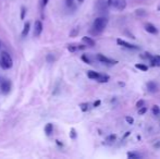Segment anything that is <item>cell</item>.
<instances>
[{
  "mask_svg": "<svg viewBox=\"0 0 160 159\" xmlns=\"http://www.w3.org/2000/svg\"><path fill=\"white\" fill-rule=\"evenodd\" d=\"M68 49H69V51H71V52H74V51H76L77 50V47L73 46V45H70V46L68 47Z\"/></svg>",
  "mask_w": 160,
  "mask_h": 159,
  "instance_id": "26",
  "label": "cell"
},
{
  "mask_svg": "<svg viewBox=\"0 0 160 159\" xmlns=\"http://www.w3.org/2000/svg\"><path fill=\"white\" fill-rule=\"evenodd\" d=\"M116 44L120 45V46H123V47H125L127 49H139V47L136 46V45H133V44H130V43H127L125 40H123V39H116Z\"/></svg>",
  "mask_w": 160,
  "mask_h": 159,
  "instance_id": "6",
  "label": "cell"
},
{
  "mask_svg": "<svg viewBox=\"0 0 160 159\" xmlns=\"http://www.w3.org/2000/svg\"><path fill=\"white\" fill-rule=\"evenodd\" d=\"M130 134H131L130 132H127V133L124 134V136H123V138H125V137H127V136H129V135H130Z\"/></svg>",
  "mask_w": 160,
  "mask_h": 159,
  "instance_id": "34",
  "label": "cell"
},
{
  "mask_svg": "<svg viewBox=\"0 0 160 159\" xmlns=\"http://www.w3.org/2000/svg\"><path fill=\"white\" fill-rule=\"evenodd\" d=\"M12 66H13V61H12L11 56L7 51H2L0 54V66L5 70H8V69H11Z\"/></svg>",
  "mask_w": 160,
  "mask_h": 159,
  "instance_id": "2",
  "label": "cell"
},
{
  "mask_svg": "<svg viewBox=\"0 0 160 159\" xmlns=\"http://www.w3.org/2000/svg\"><path fill=\"white\" fill-rule=\"evenodd\" d=\"M107 24H108V20L106 19V17H97L96 20L94 21V24H93V30L90 31L93 34H99L101 33L106 28L107 26Z\"/></svg>",
  "mask_w": 160,
  "mask_h": 159,
  "instance_id": "1",
  "label": "cell"
},
{
  "mask_svg": "<svg viewBox=\"0 0 160 159\" xmlns=\"http://www.w3.org/2000/svg\"><path fill=\"white\" fill-rule=\"evenodd\" d=\"M70 137L71 138H75L76 137V131L74 129H71V131H70Z\"/></svg>",
  "mask_w": 160,
  "mask_h": 159,
  "instance_id": "23",
  "label": "cell"
},
{
  "mask_svg": "<svg viewBox=\"0 0 160 159\" xmlns=\"http://www.w3.org/2000/svg\"><path fill=\"white\" fill-rule=\"evenodd\" d=\"M52 130H54V126H52V124H51V123H48L47 125L45 126V133H46L48 136H49L50 134L52 133Z\"/></svg>",
  "mask_w": 160,
  "mask_h": 159,
  "instance_id": "14",
  "label": "cell"
},
{
  "mask_svg": "<svg viewBox=\"0 0 160 159\" xmlns=\"http://www.w3.org/2000/svg\"><path fill=\"white\" fill-rule=\"evenodd\" d=\"M116 136L114 135V134H111V135H109V136H107V138H106V142L108 143H113L114 141H116Z\"/></svg>",
  "mask_w": 160,
  "mask_h": 159,
  "instance_id": "18",
  "label": "cell"
},
{
  "mask_svg": "<svg viewBox=\"0 0 160 159\" xmlns=\"http://www.w3.org/2000/svg\"><path fill=\"white\" fill-rule=\"evenodd\" d=\"M82 42H83L84 44L87 45V46H89V47H94L95 45H96L94 39L88 37V36H84L83 38H82Z\"/></svg>",
  "mask_w": 160,
  "mask_h": 159,
  "instance_id": "10",
  "label": "cell"
},
{
  "mask_svg": "<svg viewBox=\"0 0 160 159\" xmlns=\"http://www.w3.org/2000/svg\"><path fill=\"white\" fill-rule=\"evenodd\" d=\"M107 6H113L119 10H123L127 6V3H125V0H108Z\"/></svg>",
  "mask_w": 160,
  "mask_h": 159,
  "instance_id": "3",
  "label": "cell"
},
{
  "mask_svg": "<svg viewBox=\"0 0 160 159\" xmlns=\"http://www.w3.org/2000/svg\"><path fill=\"white\" fill-rule=\"evenodd\" d=\"M97 81L99 83H107L109 81V76H108V75H104V74H100V76L98 77Z\"/></svg>",
  "mask_w": 160,
  "mask_h": 159,
  "instance_id": "15",
  "label": "cell"
},
{
  "mask_svg": "<svg viewBox=\"0 0 160 159\" xmlns=\"http://www.w3.org/2000/svg\"><path fill=\"white\" fill-rule=\"evenodd\" d=\"M151 111H153L154 115H159V112H160L159 107H158L157 105H154V106H153V108H151Z\"/></svg>",
  "mask_w": 160,
  "mask_h": 159,
  "instance_id": "17",
  "label": "cell"
},
{
  "mask_svg": "<svg viewBox=\"0 0 160 159\" xmlns=\"http://www.w3.org/2000/svg\"><path fill=\"white\" fill-rule=\"evenodd\" d=\"M125 120H127V122L129 123V124H133V123H134V120H133L132 117H127Z\"/></svg>",
  "mask_w": 160,
  "mask_h": 159,
  "instance_id": "28",
  "label": "cell"
},
{
  "mask_svg": "<svg viewBox=\"0 0 160 159\" xmlns=\"http://www.w3.org/2000/svg\"><path fill=\"white\" fill-rule=\"evenodd\" d=\"M80 107H81V110L85 112V111H87V109H88V104L87 103H84V104L80 105Z\"/></svg>",
  "mask_w": 160,
  "mask_h": 159,
  "instance_id": "21",
  "label": "cell"
},
{
  "mask_svg": "<svg viewBox=\"0 0 160 159\" xmlns=\"http://www.w3.org/2000/svg\"><path fill=\"white\" fill-rule=\"evenodd\" d=\"M21 19H24V17H25V12H26V10H25V8H24V7H22V9H21Z\"/></svg>",
  "mask_w": 160,
  "mask_h": 159,
  "instance_id": "30",
  "label": "cell"
},
{
  "mask_svg": "<svg viewBox=\"0 0 160 159\" xmlns=\"http://www.w3.org/2000/svg\"><path fill=\"white\" fill-rule=\"evenodd\" d=\"M47 3H48V0H42V5H43V7H46L47 6Z\"/></svg>",
  "mask_w": 160,
  "mask_h": 159,
  "instance_id": "32",
  "label": "cell"
},
{
  "mask_svg": "<svg viewBox=\"0 0 160 159\" xmlns=\"http://www.w3.org/2000/svg\"><path fill=\"white\" fill-rule=\"evenodd\" d=\"M158 10H159V11H160V6H159V7H158Z\"/></svg>",
  "mask_w": 160,
  "mask_h": 159,
  "instance_id": "36",
  "label": "cell"
},
{
  "mask_svg": "<svg viewBox=\"0 0 160 159\" xmlns=\"http://www.w3.org/2000/svg\"><path fill=\"white\" fill-rule=\"evenodd\" d=\"M82 60L85 61L86 63H88V64H90V60H89L88 58L86 57V55H83V56H82Z\"/></svg>",
  "mask_w": 160,
  "mask_h": 159,
  "instance_id": "29",
  "label": "cell"
},
{
  "mask_svg": "<svg viewBox=\"0 0 160 159\" xmlns=\"http://www.w3.org/2000/svg\"><path fill=\"white\" fill-rule=\"evenodd\" d=\"M87 76L89 77V78H92V80H98V77L100 76V73H98V72L96 71H88L87 72Z\"/></svg>",
  "mask_w": 160,
  "mask_h": 159,
  "instance_id": "12",
  "label": "cell"
},
{
  "mask_svg": "<svg viewBox=\"0 0 160 159\" xmlns=\"http://www.w3.org/2000/svg\"><path fill=\"white\" fill-rule=\"evenodd\" d=\"M42 31H43V24H42L40 21H36L35 22V28H34V36L38 37L39 35L42 34Z\"/></svg>",
  "mask_w": 160,
  "mask_h": 159,
  "instance_id": "8",
  "label": "cell"
},
{
  "mask_svg": "<svg viewBox=\"0 0 160 159\" xmlns=\"http://www.w3.org/2000/svg\"><path fill=\"white\" fill-rule=\"evenodd\" d=\"M29 28H31V24L29 22H26L24 24V28H23V31H22V36H26L29 32Z\"/></svg>",
  "mask_w": 160,
  "mask_h": 159,
  "instance_id": "13",
  "label": "cell"
},
{
  "mask_svg": "<svg viewBox=\"0 0 160 159\" xmlns=\"http://www.w3.org/2000/svg\"><path fill=\"white\" fill-rule=\"evenodd\" d=\"M145 103H144L143 99H141V100H138L137 103H136V108H141V107H143Z\"/></svg>",
  "mask_w": 160,
  "mask_h": 159,
  "instance_id": "24",
  "label": "cell"
},
{
  "mask_svg": "<svg viewBox=\"0 0 160 159\" xmlns=\"http://www.w3.org/2000/svg\"><path fill=\"white\" fill-rule=\"evenodd\" d=\"M77 1H78V2H80V3H82V2H83L84 0H77Z\"/></svg>",
  "mask_w": 160,
  "mask_h": 159,
  "instance_id": "35",
  "label": "cell"
},
{
  "mask_svg": "<svg viewBox=\"0 0 160 159\" xmlns=\"http://www.w3.org/2000/svg\"><path fill=\"white\" fill-rule=\"evenodd\" d=\"M135 13H136V15H138V17H144V15H146V11H145L144 9H137V10L135 11Z\"/></svg>",
  "mask_w": 160,
  "mask_h": 159,
  "instance_id": "19",
  "label": "cell"
},
{
  "mask_svg": "<svg viewBox=\"0 0 160 159\" xmlns=\"http://www.w3.org/2000/svg\"><path fill=\"white\" fill-rule=\"evenodd\" d=\"M144 28H145V31H147V32L150 33V34H157L158 33V30H157L156 26H155L154 24H151V23H146Z\"/></svg>",
  "mask_w": 160,
  "mask_h": 159,
  "instance_id": "9",
  "label": "cell"
},
{
  "mask_svg": "<svg viewBox=\"0 0 160 159\" xmlns=\"http://www.w3.org/2000/svg\"><path fill=\"white\" fill-rule=\"evenodd\" d=\"M127 157H130V158H138L139 156H138L137 154H134V153H129L127 154Z\"/></svg>",
  "mask_w": 160,
  "mask_h": 159,
  "instance_id": "27",
  "label": "cell"
},
{
  "mask_svg": "<svg viewBox=\"0 0 160 159\" xmlns=\"http://www.w3.org/2000/svg\"><path fill=\"white\" fill-rule=\"evenodd\" d=\"M77 34H78V28H75L72 30V32L70 33V36H71V37H74V36H76Z\"/></svg>",
  "mask_w": 160,
  "mask_h": 159,
  "instance_id": "22",
  "label": "cell"
},
{
  "mask_svg": "<svg viewBox=\"0 0 160 159\" xmlns=\"http://www.w3.org/2000/svg\"><path fill=\"white\" fill-rule=\"evenodd\" d=\"M47 61L48 62H52V61H55V57H54V55H51V54H49V55L47 56Z\"/></svg>",
  "mask_w": 160,
  "mask_h": 159,
  "instance_id": "25",
  "label": "cell"
},
{
  "mask_svg": "<svg viewBox=\"0 0 160 159\" xmlns=\"http://www.w3.org/2000/svg\"><path fill=\"white\" fill-rule=\"evenodd\" d=\"M0 48H1V43H0Z\"/></svg>",
  "mask_w": 160,
  "mask_h": 159,
  "instance_id": "37",
  "label": "cell"
},
{
  "mask_svg": "<svg viewBox=\"0 0 160 159\" xmlns=\"http://www.w3.org/2000/svg\"><path fill=\"white\" fill-rule=\"evenodd\" d=\"M150 66H160V56H153V58L150 59Z\"/></svg>",
  "mask_w": 160,
  "mask_h": 159,
  "instance_id": "11",
  "label": "cell"
},
{
  "mask_svg": "<svg viewBox=\"0 0 160 159\" xmlns=\"http://www.w3.org/2000/svg\"><path fill=\"white\" fill-rule=\"evenodd\" d=\"M73 1H74V0H66V6H68V7L72 6V3H73Z\"/></svg>",
  "mask_w": 160,
  "mask_h": 159,
  "instance_id": "31",
  "label": "cell"
},
{
  "mask_svg": "<svg viewBox=\"0 0 160 159\" xmlns=\"http://www.w3.org/2000/svg\"><path fill=\"white\" fill-rule=\"evenodd\" d=\"M135 68L138 69V70H141V71H147L148 70V66H146V64H142V63H137L135 66Z\"/></svg>",
  "mask_w": 160,
  "mask_h": 159,
  "instance_id": "16",
  "label": "cell"
},
{
  "mask_svg": "<svg viewBox=\"0 0 160 159\" xmlns=\"http://www.w3.org/2000/svg\"><path fill=\"white\" fill-rule=\"evenodd\" d=\"M146 111H147V108L143 106V107H141V108H138V115H145L146 113Z\"/></svg>",
  "mask_w": 160,
  "mask_h": 159,
  "instance_id": "20",
  "label": "cell"
},
{
  "mask_svg": "<svg viewBox=\"0 0 160 159\" xmlns=\"http://www.w3.org/2000/svg\"><path fill=\"white\" fill-rule=\"evenodd\" d=\"M96 58H97V60L100 61L101 63H106V64H116V63H118V61L116 60L110 59V58L106 57L105 55H101V54H98V55L96 56Z\"/></svg>",
  "mask_w": 160,
  "mask_h": 159,
  "instance_id": "4",
  "label": "cell"
},
{
  "mask_svg": "<svg viewBox=\"0 0 160 159\" xmlns=\"http://www.w3.org/2000/svg\"><path fill=\"white\" fill-rule=\"evenodd\" d=\"M99 105H100V100H96L94 103V107H98Z\"/></svg>",
  "mask_w": 160,
  "mask_h": 159,
  "instance_id": "33",
  "label": "cell"
},
{
  "mask_svg": "<svg viewBox=\"0 0 160 159\" xmlns=\"http://www.w3.org/2000/svg\"><path fill=\"white\" fill-rule=\"evenodd\" d=\"M0 89H1V93L5 94V95L9 94L11 91V83L7 80H3L0 84Z\"/></svg>",
  "mask_w": 160,
  "mask_h": 159,
  "instance_id": "5",
  "label": "cell"
},
{
  "mask_svg": "<svg viewBox=\"0 0 160 159\" xmlns=\"http://www.w3.org/2000/svg\"><path fill=\"white\" fill-rule=\"evenodd\" d=\"M147 89L150 93H157L159 91V85L154 81H150V82L147 83Z\"/></svg>",
  "mask_w": 160,
  "mask_h": 159,
  "instance_id": "7",
  "label": "cell"
}]
</instances>
